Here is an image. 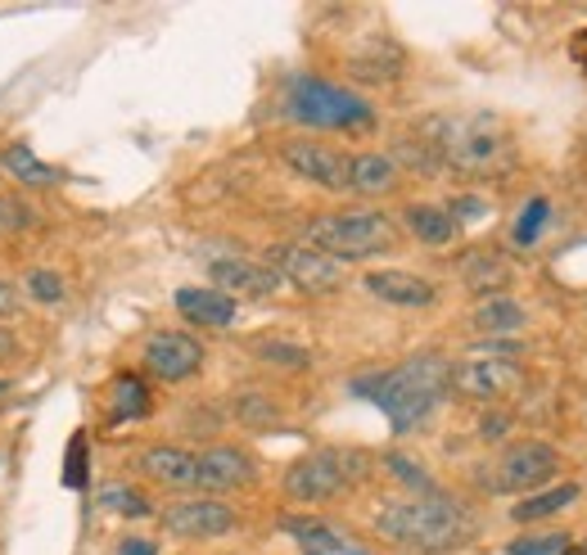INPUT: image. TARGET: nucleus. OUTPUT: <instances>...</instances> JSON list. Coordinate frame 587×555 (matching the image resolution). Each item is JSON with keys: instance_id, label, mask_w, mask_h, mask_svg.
Segmentation results:
<instances>
[{"instance_id": "nucleus-1", "label": "nucleus", "mask_w": 587, "mask_h": 555, "mask_svg": "<svg viewBox=\"0 0 587 555\" xmlns=\"http://www.w3.org/2000/svg\"><path fill=\"white\" fill-rule=\"evenodd\" d=\"M448 384H452V362L438 357V352H416L394 371L353 380V393L375 402L394 425V434H416L438 412V402L452 393Z\"/></svg>"}, {"instance_id": "nucleus-2", "label": "nucleus", "mask_w": 587, "mask_h": 555, "mask_svg": "<svg viewBox=\"0 0 587 555\" xmlns=\"http://www.w3.org/2000/svg\"><path fill=\"white\" fill-rule=\"evenodd\" d=\"M375 533L394 546L420 551V555H444L470 542L474 520L461 501L434 492V497H403L388 501V506L375 511Z\"/></svg>"}, {"instance_id": "nucleus-3", "label": "nucleus", "mask_w": 587, "mask_h": 555, "mask_svg": "<svg viewBox=\"0 0 587 555\" xmlns=\"http://www.w3.org/2000/svg\"><path fill=\"white\" fill-rule=\"evenodd\" d=\"M425 140L438 154V163L488 181V177H502L515 163V140L511 131L493 118V114H470V118H434L425 127Z\"/></svg>"}, {"instance_id": "nucleus-4", "label": "nucleus", "mask_w": 587, "mask_h": 555, "mask_svg": "<svg viewBox=\"0 0 587 555\" xmlns=\"http://www.w3.org/2000/svg\"><path fill=\"white\" fill-rule=\"evenodd\" d=\"M280 114L303 127H317V131H366L375 122V109L357 90L308 77V73H294L285 82Z\"/></svg>"}, {"instance_id": "nucleus-5", "label": "nucleus", "mask_w": 587, "mask_h": 555, "mask_svg": "<svg viewBox=\"0 0 587 555\" xmlns=\"http://www.w3.org/2000/svg\"><path fill=\"white\" fill-rule=\"evenodd\" d=\"M308 248L334 258V263H366L380 254H394L398 248V226L394 217H384L375 209H353V213H330L308 222L303 231Z\"/></svg>"}, {"instance_id": "nucleus-6", "label": "nucleus", "mask_w": 587, "mask_h": 555, "mask_svg": "<svg viewBox=\"0 0 587 555\" xmlns=\"http://www.w3.org/2000/svg\"><path fill=\"white\" fill-rule=\"evenodd\" d=\"M366 474V457L349 447H321L299 457L285 470V497L303 501V506H317V501H334L344 497L357 479Z\"/></svg>"}, {"instance_id": "nucleus-7", "label": "nucleus", "mask_w": 587, "mask_h": 555, "mask_svg": "<svg viewBox=\"0 0 587 555\" xmlns=\"http://www.w3.org/2000/svg\"><path fill=\"white\" fill-rule=\"evenodd\" d=\"M561 470V451L552 442H537V438H524V442H511L498 461H488L483 470V483L488 492H543Z\"/></svg>"}, {"instance_id": "nucleus-8", "label": "nucleus", "mask_w": 587, "mask_h": 555, "mask_svg": "<svg viewBox=\"0 0 587 555\" xmlns=\"http://www.w3.org/2000/svg\"><path fill=\"white\" fill-rule=\"evenodd\" d=\"M267 267L299 293H334L339 285H344V263L317 254V248H308V244H271Z\"/></svg>"}, {"instance_id": "nucleus-9", "label": "nucleus", "mask_w": 587, "mask_h": 555, "mask_svg": "<svg viewBox=\"0 0 587 555\" xmlns=\"http://www.w3.org/2000/svg\"><path fill=\"white\" fill-rule=\"evenodd\" d=\"M140 362H145V371H150L154 380L181 384L190 375H200V366H204V343L194 339V334H185V330H159V334L145 339Z\"/></svg>"}, {"instance_id": "nucleus-10", "label": "nucleus", "mask_w": 587, "mask_h": 555, "mask_svg": "<svg viewBox=\"0 0 587 555\" xmlns=\"http://www.w3.org/2000/svg\"><path fill=\"white\" fill-rule=\"evenodd\" d=\"M163 533L181 537V542H209V537H226L235 533V511L226 506V501H213V497H185L177 501V506H168L159 515Z\"/></svg>"}, {"instance_id": "nucleus-11", "label": "nucleus", "mask_w": 587, "mask_h": 555, "mask_svg": "<svg viewBox=\"0 0 587 555\" xmlns=\"http://www.w3.org/2000/svg\"><path fill=\"white\" fill-rule=\"evenodd\" d=\"M280 159H285V168L299 177V181H308V185H321V190H349V154H339V149H330V145H321V140H289L285 149H280Z\"/></svg>"}, {"instance_id": "nucleus-12", "label": "nucleus", "mask_w": 587, "mask_h": 555, "mask_svg": "<svg viewBox=\"0 0 587 555\" xmlns=\"http://www.w3.org/2000/svg\"><path fill=\"white\" fill-rule=\"evenodd\" d=\"M520 384V366L506 357H470L452 366V393L470 397V402H502L511 388Z\"/></svg>"}, {"instance_id": "nucleus-13", "label": "nucleus", "mask_w": 587, "mask_h": 555, "mask_svg": "<svg viewBox=\"0 0 587 555\" xmlns=\"http://www.w3.org/2000/svg\"><path fill=\"white\" fill-rule=\"evenodd\" d=\"M254 479H258L254 457L235 442H213L194 457V483L209 492H235V488H249Z\"/></svg>"}, {"instance_id": "nucleus-14", "label": "nucleus", "mask_w": 587, "mask_h": 555, "mask_svg": "<svg viewBox=\"0 0 587 555\" xmlns=\"http://www.w3.org/2000/svg\"><path fill=\"white\" fill-rule=\"evenodd\" d=\"M209 280L222 293H249V298H267V293H276L285 285L267 263H249V258H213L209 263Z\"/></svg>"}, {"instance_id": "nucleus-15", "label": "nucleus", "mask_w": 587, "mask_h": 555, "mask_svg": "<svg viewBox=\"0 0 587 555\" xmlns=\"http://www.w3.org/2000/svg\"><path fill=\"white\" fill-rule=\"evenodd\" d=\"M362 285H366L371 298L394 302V308H429V302L438 298V289L416 271H366Z\"/></svg>"}, {"instance_id": "nucleus-16", "label": "nucleus", "mask_w": 587, "mask_h": 555, "mask_svg": "<svg viewBox=\"0 0 587 555\" xmlns=\"http://www.w3.org/2000/svg\"><path fill=\"white\" fill-rule=\"evenodd\" d=\"M177 312L194 325H209V330H226L235 325V298L213 289V285H190V289H177Z\"/></svg>"}, {"instance_id": "nucleus-17", "label": "nucleus", "mask_w": 587, "mask_h": 555, "mask_svg": "<svg viewBox=\"0 0 587 555\" xmlns=\"http://www.w3.org/2000/svg\"><path fill=\"white\" fill-rule=\"evenodd\" d=\"M136 470L163 488H190L194 483V451L172 447V442H154L136 457Z\"/></svg>"}, {"instance_id": "nucleus-18", "label": "nucleus", "mask_w": 587, "mask_h": 555, "mask_svg": "<svg viewBox=\"0 0 587 555\" xmlns=\"http://www.w3.org/2000/svg\"><path fill=\"white\" fill-rule=\"evenodd\" d=\"M524 321H529V312L520 308L515 298H506V293H498V298H483L479 308L470 312V330H474V334H483V339L520 334V330H524Z\"/></svg>"}, {"instance_id": "nucleus-19", "label": "nucleus", "mask_w": 587, "mask_h": 555, "mask_svg": "<svg viewBox=\"0 0 587 555\" xmlns=\"http://www.w3.org/2000/svg\"><path fill=\"white\" fill-rule=\"evenodd\" d=\"M398 159H388V154H357L349 163V190L366 194V199H380L398 185Z\"/></svg>"}, {"instance_id": "nucleus-20", "label": "nucleus", "mask_w": 587, "mask_h": 555, "mask_svg": "<svg viewBox=\"0 0 587 555\" xmlns=\"http://www.w3.org/2000/svg\"><path fill=\"white\" fill-rule=\"evenodd\" d=\"M403 222H407V231H412L420 244H429V248L452 244L457 231H461V226L452 222V213L438 209V204H407V209H403Z\"/></svg>"}, {"instance_id": "nucleus-21", "label": "nucleus", "mask_w": 587, "mask_h": 555, "mask_svg": "<svg viewBox=\"0 0 587 555\" xmlns=\"http://www.w3.org/2000/svg\"><path fill=\"white\" fill-rule=\"evenodd\" d=\"M461 285L470 293H483V298H498L506 285H511V267L502 263V254H488V248H479V254H470L461 263Z\"/></svg>"}, {"instance_id": "nucleus-22", "label": "nucleus", "mask_w": 587, "mask_h": 555, "mask_svg": "<svg viewBox=\"0 0 587 555\" xmlns=\"http://www.w3.org/2000/svg\"><path fill=\"white\" fill-rule=\"evenodd\" d=\"M150 407H154V397H150V388H145L140 375H118V380L109 384V420H114V425H122V420H145V416H150Z\"/></svg>"}, {"instance_id": "nucleus-23", "label": "nucleus", "mask_w": 587, "mask_h": 555, "mask_svg": "<svg viewBox=\"0 0 587 555\" xmlns=\"http://www.w3.org/2000/svg\"><path fill=\"white\" fill-rule=\"evenodd\" d=\"M280 529L299 537V546H303V551H321V555H353V546H349L344 537H339L330 524H321V520H308V515H285V520H280Z\"/></svg>"}, {"instance_id": "nucleus-24", "label": "nucleus", "mask_w": 587, "mask_h": 555, "mask_svg": "<svg viewBox=\"0 0 587 555\" xmlns=\"http://www.w3.org/2000/svg\"><path fill=\"white\" fill-rule=\"evenodd\" d=\"M574 501H578V483L543 488V492H533L529 501H515V506H511V520H515V524H537V520H547V515H561L565 506H574Z\"/></svg>"}, {"instance_id": "nucleus-25", "label": "nucleus", "mask_w": 587, "mask_h": 555, "mask_svg": "<svg viewBox=\"0 0 587 555\" xmlns=\"http://www.w3.org/2000/svg\"><path fill=\"white\" fill-rule=\"evenodd\" d=\"M0 172L14 177L19 185H55V181H60V168L41 163L28 145H10L6 154H0Z\"/></svg>"}, {"instance_id": "nucleus-26", "label": "nucleus", "mask_w": 587, "mask_h": 555, "mask_svg": "<svg viewBox=\"0 0 587 555\" xmlns=\"http://www.w3.org/2000/svg\"><path fill=\"white\" fill-rule=\"evenodd\" d=\"M254 357L276 366V371H308L312 366V352L303 343H289V339H254Z\"/></svg>"}, {"instance_id": "nucleus-27", "label": "nucleus", "mask_w": 587, "mask_h": 555, "mask_svg": "<svg viewBox=\"0 0 587 555\" xmlns=\"http://www.w3.org/2000/svg\"><path fill=\"white\" fill-rule=\"evenodd\" d=\"M398 64H403L398 50L380 41V45H371V50H366V55H353V68H349V73H353V77H362V82H394V77L403 73Z\"/></svg>"}, {"instance_id": "nucleus-28", "label": "nucleus", "mask_w": 587, "mask_h": 555, "mask_svg": "<svg viewBox=\"0 0 587 555\" xmlns=\"http://www.w3.org/2000/svg\"><path fill=\"white\" fill-rule=\"evenodd\" d=\"M95 501H100L105 511H114V515H127V520L154 515V506L145 501V492L140 488H127V483H105L100 492H95Z\"/></svg>"}, {"instance_id": "nucleus-29", "label": "nucleus", "mask_w": 587, "mask_h": 555, "mask_svg": "<svg viewBox=\"0 0 587 555\" xmlns=\"http://www.w3.org/2000/svg\"><path fill=\"white\" fill-rule=\"evenodd\" d=\"M19 293L32 298V302H41V308H60V302L68 298V285H64V276L51 271V267H32V271L23 276V289H19Z\"/></svg>"}, {"instance_id": "nucleus-30", "label": "nucleus", "mask_w": 587, "mask_h": 555, "mask_svg": "<svg viewBox=\"0 0 587 555\" xmlns=\"http://www.w3.org/2000/svg\"><path fill=\"white\" fill-rule=\"evenodd\" d=\"M547 222H552V204L543 194H533L529 204L520 209V217H515V226H511V239L520 244V248H529V244H537V235L547 231Z\"/></svg>"}, {"instance_id": "nucleus-31", "label": "nucleus", "mask_w": 587, "mask_h": 555, "mask_svg": "<svg viewBox=\"0 0 587 555\" xmlns=\"http://www.w3.org/2000/svg\"><path fill=\"white\" fill-rule=\"evenodd\" d=\"M569 546V533H529L506 542V555H561Z\"/></svg>"}, {"instance_id": "nucleus-32", "label": "nucleus", "mask_w": 587, "mask_h": 555, "mask_svg": "<svg viewBox=\"0 0 587 555\" xmlns=\"http://www.w3.org/2000/svg\"><path fill=\"white\" fill-rule=\"evenodd\" d=\"M23 226H32V209L14 194H0V235H14Z\"/></svg>"}, {"instance_id": "nucleus-33", "label": "nucleus", "mask_w": 587, "mask_h": 555, "mask_svg": "<svg viewBox=\"0 0 587 555\" xmlns=\"http://www.w3.org/2000/svg\"><path fill=\"white\" fill-rule=\"evenodd\" d=\"M64 483H68V488H86V434H82V429L68 438V470H64Z\"/></svg>"}, {"instance_id": "nucleus-34", "label": "nucleus", "mask_w": 587, "mask_h": 555, "mask_svg": "<svg viewBox=\"0 0 587 555\" xmlns=\"http://www.w3.org/2000/svg\"><path fill=\"white\" fill-rule=\"evenodd\" d=\"M384 466H388V474H398L403 483H412V488H420L425 497H434V479H429V474H420V470H416V461H407V457H388Z\"/></svg>"}, {"instance_id": "nucleus-35", "label": "nucleus", "mask_w": 587, "mask_h": 555, "mask_svg": "<svg viewBox=\"0 0 587 555\" xmlns=\"http://www.w3.org/2000/svg\"><path fill=\"white\" fill-rule=\"evenodd\" d=\"M448 213L461 226V222H479L488 213V204H483V199H474V194H461V199H452V204H448Z\"/></svg>"}, {"instance_id": "nucleus-36", "label": "nucleus", "mask_w": 587, "mask_h": 555, "mask_svg": "<svg viewBox=\"0 0 587 555\" xmlns=\"http://www.w3.org/2000/svg\"><path fill=\"white\" fill-rule=\"evenodd\" d=\"M23 362V343H19V334L10 330V325H0V371L6 366H19Z\"/></svg>"}, {"instance_id": "nucleus-37", "label": "nucleus", "mask_w": 587, "mask_h": 555, "mask_svg": "<svg viewBox=\"0 0 587 555\" xmlns=\"http://www.w3.org/2000/svg\"><path fill=\"white\" fill-rule=\"evenodd\" d=\"M239 420H249V425H271V420H276V412L267 407V402H258V397L249 393V397L239 402Z\"/></svg>"}, {"instance_id": "nucleus-38", "label": "nucleus", "mask_w": 587, "mask_h": 555, "mask_svg": "<svg viewBox=\"0 0 587 555\" xmlns=\"http://www.w3.org/2000/svg\"><path fill=\"white\" fill-rule=\"evenodd\" d=\"M19 302H23L19 285H10V280H0V325H10V321L19 317Z\"/></svg>"}, {"instance_id": "nucleus-39", "label": "nucleus", "mask_w": 587, "mask_h": 555, "mask_svg": "<svg viewBox=\"0 0 587 555\" xmlns=\"http://www.w3.org/2000/svg\"><path fill=\"white\" fill-rule=\"evenodd\" d=\"M506 429H511V416H506V412H493V416L479 420V438H483V442H502Z\"/></svg>"}, {"instance_id": "nucleus-40", "label": "nucleus", "mask_w": 587, "mask_h": 555, "mask_svg": "<svg viewBox=\"0 0 587 555\" xmlns=\"http://www.w3.org/2000/svg\"><path fill=\"white\" fill-rule=\"evenodd\" d=\"M118 555H159V542L154 537H122Z\"/></svg>"}, {"instance_id": "nucleus-41", "label": "nucleus", "mask_w": 587, "mask_h": 555, "mask_svg": "<svg viewBox=\"0 0 587 555\" xmlns=\"http://www.w3.org/2000/svg\"><path fill=\"white\" fill-rule=\"evenodd\" d=\"M561 555H587V542H578V546H565Z\"/></svg>"}, {"instance_id": "nucleus-42", "label": "nucleus", "mask_w": 587, "mask_h": 555, "mask_svg": "<svg viewBox=\"0 0 587 555\" xmlns=\"http://www.w3.org/2000/svg\"><path fill=\"white\" fill-rule=\"evenodd\" d=\"M10 393V380H0V397H6Z\"/></svg>"}]
</instances>
